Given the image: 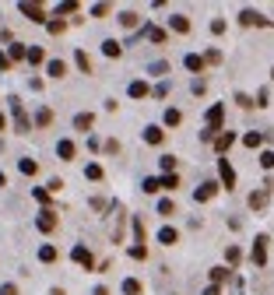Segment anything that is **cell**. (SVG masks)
<instances>
[{
  "label": "cell",
  "mask_w": 274,
  "mask_h": 295,
  "mask_svg": "<svg viewBox=\"0 0 274 295\" xmlns=\"http://www.w3.org/2000/svg\"><path fill=\"white\" fill-rule=\"evenodd\" d=\"M183 64H187V70H204V56L190 53V56H187V60H183Z\"/></svg>",
  "instance_id": "16"
},
{
  "label": "cell",
  "mask_w": 274,
  "mask_h": 295,
  "mask_svg": "<svg viewBox=\"0 0 274 295\" xmlns=\"http://www.w3.org/2000/svg\"><path fill=\"white\" fill-rule=\"evenodd\" d=\"M232 141H236V134H218V137H215V151L225 155L228 148H232Z\"/></svg>",
  "instance_id": "10"
},
{
  "label": "cell",
  "mask_w": 274,
  "mask_h": 295,
  "mask_svg": "<svg viewBox=\"0 0 274 295\" xmlns=\"http://www.w3.org/2000/svg\"><path fill=\"white\" fill-rule=\"evenodd\" d=\"M158 243H162V246L179 243V232H176V229H162V232H158Z\"/></svg>",
  "instance_id": "13"
},
{
  "label": "cell",
  "mask_w": 274,
  "mask_h": 295,
  "mask_svg": "<svg viewBox=\"0 0 274 295\" xmlns=\"http://www.w3.org/2000/svg\"><path fill=\"white\" fill-rule=\"evenodd\" d=\"M11 113H14V127H18V134H28V116H25V109H21L18 98H11Z\"/></svg>",
  "instance_id": "2"
},
{
  "label": "cell",
  "mask_w": 274,
  "mask_h": 295,
  "mask_svg": "<svg viewBox=\"0 0 274 295\" xmlns=\"http://www.w3.org/2000/svg\"><path fill=\"white\" fill-rule=\"evenodd\" d=\"M0 295H18V285H11V281H7L4 288H0Z\"/></svg>",
  "instance_id": "47"
},
{
  "label": "cell",
  "mask_w": 274,
  "mask_h": 295,
  "mask_svg": "<svg viewBox=\"0 0 274 295\" xmlns=\"http://www.w3.org/2000/svg\"><path fill=\"white\" fill-rule=\"evenodd\" d=\"M144 95H148V84L144 81H134L130 84V98H144Z\"/></svg>",
  "instance_id": "22"
},
{
  "label": "cell",
  "mask_w": 274,
  "mask_h": 295,
  "mask_svg": "<svg viewBox=\"0 0 274 295\" xmlns=\"http://www.w3.org/2000/svg\"><path fill=\"white\" fill-rule=\"evenodd\" d=\"M39 260H42V263H53V260H56V249H53V246H42V249H39Z\"/></svg>",
  "instance_id": "26"
},
{
  "label": "cell",
  "mask_w": 274,
  "mask_h": 295,
  "mask_svg": "<svg viewBox=\"0 0 274 295\" xmlns=\"http://www.w3.org/2000/svg\"><path fill=\"white\" fill-rule=\"evenodd\" d=\"M169 25H172V32H190V21L183 18V14H176V18H172Z\"/></svg>",
  "instance_id": "20"
},
{
  "label": "cell",
  "mask_w": 274,
  "mask_h": 295,
  "mask_svg": "<svg viewBox=\"0 0 274 295\" xmlns=\"http://www.w3.org/2000/svg\"><path fill=\"white\" fill-rule=\"evenodd\" d=\"M46 70H50V78H64V74H67V64H64V60H50V64H46Z\"/></svg>",
  "instance_id": "12"
},
{
  "label": "cell",
  "mask_w": 274,
  "mask_h": 295,
  "mask_svg": "<svg viewBox=\"0 0 274 295\" xmlns=\"http://www.w3.org/2000/svg\"><path fill=\"white\" fill-rule=\"evenodd\" d=\"M148 39L151 42H165V32H162V28H148Z\"/></svg>",
  "instance_id": "41"
},
{
  "label": "cell",
  "mask_w": 274,
  "mask_h": 295,
  "mask_svg": "<svg viewBox=\"0 0 274 295\" xmlns=\"http://www.w3.org/2000/svg\"><path fill=\"white\" fill-rule=\"evenodd\" d=\"M85 176H88V180H102V165H95V162H91V165L85 169Z\"/></svg>",
  "instance_id": "32"
},
{
  "label": "cell",
  "mask_w": 274,
  "mask_h": 295,
  "mask_svg": "<svg viewBox=\"0 0 274 295\" xmlns=\"http://www.w3.org/2000/svg\"><path fill=\"white\" fill-rule=\"evenodd\" d=\"M218 172H222V183L232 190V186H236V169L228 165V158H218Z\"/></svg>",
  "instance_id": "3"
},
{
  "label": "cell",
  "mask_w": 274,
  "mask_h": 295,
  "mask_svg": "<svg viewBox=\"0 0 274 295\" xmlns=\"http://www.w3.org/2000/svg\"><path fill=\"white\" fill-rule=\"evenodd\" d=\"M236 102H239L242 109H250V106H253V98H250V95H236Z\"/></svg>",
  "instance_id": "44"
},
{
  "label": "cell",
  "mask_w": 274,
  "mask_h": 295,
  "mask_svg": "<svg viewBox=\"0 0 274 295\" xmlns=\"http://www.w3.org/2000/svg\"><path fill=\"white\" fill-rule=\"evenodd\" d=\"M271 78H274V70H271Z\"/></svg>",
  "instance_id": "51"
},
{
  "label": "cell",
  "mask_w": 274,
  "mask_h": 295,
  "mask_svg": "<svg viewBox=\"0 0 274 295\" xmlns=\"http://www.w3.org/2000/svg\"><path fill=\"white\" fill-rule=\"evenodd\" d=\"M158 183H162V190H176L179 186V176H162Z\"/></svg>",
  "instance_id": "30"
},
{
  "label": "cell",
  "mask_w": 274,
  "mask_h": 295,
  "mask_svg": "<svg viewBox=\"0 0 274 295\" xmlns=\"http://www.w3.org/2000/svg\"><path fill=\"white\" fill-rule=\"evenodd\" d=\"M215 190H218V183H211V180H204L201 186H197V200H211V197H215Z\"/></svg>",
  "instance_id": "8"
},
{
  "label": "cell",
  "mask_w": 274,
  "mask_h": 295,
  "mask_svg": "<svg viewBox=\"0 0 274 295\" xmlns=\"http://www.w3.org/2000/svg\"><path fill=\"white\" fill-rule=\"evenodd\" d=\"M141 190H144V194H158L162 183H158V180H144V186H141Z\"/></svg>",
  "instance_id": "36"
},
{
  "label": "cell",
  "mask_w": 274,
  "mask_h": 295,
  "mask_svg": "<svg viewBox=\"0 0 274 295\" xmlns=\"http://www.w3.org/2000/svg\"><path fill=\"white\" fill-rule=\"evenodd\" d=\"M211 32H218V35H222V32H225V21H222V18H215V21H211Z\"/></svg>",
  "instance_id": "45"
},
{
  "label": "cell",
  "mask_w": 274,
  "mask_h": 295,
  "mask_svg": "<svg viewBox=\"0 0 274 295\" xmlns=\"http://www.w3.org/2000/svg\"><path fill=\"white\" fill-rule=\"evenodd\" d=\"M32 197H35L39 204H50V194H46V190H32Z\"/></svg>",
  "instance_id": "43"
},
{
  "label": "cell",
  "mask_w": 274,
  "mask_h": 295,
  "mask_svg": "<svg viewBox=\"0 0 274 295\" xmlns=\"http://www.w3.org/2000/svg\"><path fill=\"white\" fill-rule=\"evenodd\" d=\"M56 155L64 158V162H70L74 155H78V148H74V141H60V144H56Z\"/></svg>",
  "instance_id": "9"
},
{
  "label": "cell",
  "mask_w": 274,
  "mask_h": 295,
  "mask_svg": "<svg viewBox=\"0 0 274 295\" xmlns=\"http://www.w3.org/2000/svg\"><path fill=\"white\" fill-rule=\"evenodd\" d=\"M35 225H39V232H53V229H56V214H53V211H42V214L35 218Z\"/></svg>",
  "instance_id": "7"
},
{
  "label": "cell",
  "mask_w": 274,
  "mask_h": 295,
  "mask_svg": "<svg viewBox=\"0 0 274 295\" xmlns=\"http://www.w3.org/2000/svg\"><path fill=\"white\" fill-rule=\"evenodd\" d=\"M7 67H11V56H7V53H0V70H7Z\"/></svg>",
  "instance_id": "48"
},
{
  "label": "cell",
  "mask_w": 274,
  "mask_h": 295,
  "mask_svg": "<svg viewBox=\"0 0 274 295\" xmlns=\"http://www.w3.org/2000/svg\"><path fill=\"white\" fill-rule=\"evenodd\" d=\"M250 208H253V211H264V208H267V194H264V190L250 194Z\"/></svg>",
  "instance_id": "11"
},
{
  "label": "cell",
  "mask_w": 274,
  "mask_h": 295,
  "mask_svg": "<svg viewBox=\"0 0 274 295\" xmlns=\"http://www.w3.org/2000/svg\"><path fill=\"white\" fill-rule=\"evenodd\" d=\"M35 123H39V127H50V123H53V113H50V109H39V113H35Z\"/></svg>",
  "instance_id": "25"
},
{
  "label": "cell",
  "mask_w": 274,
  "mask_h": 295,
  "mask_svg": "<svg viewBox=\"0 0 274 295\" xmlns=\"http://www.w3.org/2000/svg\"><path fill=\"white\" fill-rule=\"evenodd\" d=\"M204 295H218V285H211V288H204Z\"/></svg>",
  "instance_id": "49"
},
{
  "label": "cell",
  "mask_w": 274,
  "mask_h": 295,
  "mask_svg": "<svg viewBox=\"0 0 274 295\" xmlns=\"http://www.w3.org/2000/svg\"><path fill=\"white\" fill-rule=\"evenodd\" d=\"M215 130H222V106H211L207 109V130H201V141H211Z\"/></svg>",
  "instance_id": "1"
},
{
  "label": "cell",
  "mask_w": 274,
  "mask_h": 295,
  "mask_svg": "<svg viewBox=\"0 0 274 295\" xmlns=\"http://www.w3.org/2000/svg\"><path fill=\"white\" fill-rule=\"evenodd\" d=\"M25 53H28V49H25V46H18V42H14V46H11V60H25Z\"/></svg>",
  "instance_id": "38"
},
{
  "label": "cell",
  "mask_w": 274,
  "mask_h": 295,
  "mask_svg": "<svg viewBox=\"0 0 274 295\" xmlns=\"http://www.w3.org/2000/svg\"><path fill=\"white\" fill-rule=\"evenodd\" d=\"M70 257H74V260H78V263H81V267H88V271H91V267H95V257H91V253H88V246H74V253H70Z\"/></svg>",
  "instance_id": "5"
},
{
  "label": "cell",
  "mask_w": 274,
  "mask_h": 295,
  "mask_svg": "<svg viewBox=\"0 0 274 295\" xmlns=\"http://www.w3.org/2000/svg\"><path fill=\"white\" fill-rule=\"evenodd\" d=\"M18 11L25 14L28 21H46V11H42L39 4H18Z\"/></svg>",
  "instance_id": "4"
},
{
  "label": "cell",
  "mask_w": 274,
  "mask_h": 295,
  "mask_svg": "<svg viewBox=\"0 0 274 295\" xmlns=\"http://www.w3.org/2000/svg\"><path fill=\"white\" fill-rule=\"evenodd\" d=\"M46 28H50V32H53V35H60V32H64V28H67V25H64V21H60V18H53L50 25H46Z\"/></svg>",
  "instance_id": "40"
},
{
  "label": "cell",
  "mask_w": 274,
  "mask_h": 295,
  "mask_svg": "<svg viewBox=\"0 0 274 295\" xmlns=\"http://www.w3.org/2000/svg\"><path fill=\"white\" fill-rule=\"evenodd\" d=\"M260 165H264V169L274 165V151H264V155H260Z\"/></svg>",
  "instance_id": "42"
},
{
  "label": "cell",
  "mask_w": 274,
  "mask_h": 295,
  "mask_svg": "<svg viewBox=\"0 0 274 295\" xmlns=\"http://www.w3.org/2000/svg\"><path fill=\"white\" fill-rule=\"evenodd\" d=\"M105 11H109V4H95V7H91V14H95V18H102Z\"/></svg>",
  "instance_id": "46"
},
{
  "label": "cell",
  "mask_w": 274,
  "mask_h": 295,
  "mask_svg": "<svg viewBox=\"0 0 274 295\" xmlns=\"http://www.w3.org/2000/svg\"><path fill=\"white\" fill-rule=\"evenodd\" d=\"M25 60H28V64H35V67H39V64H42V60H46V53H42V49H39V46H32V49H28V53H25Z\"/></svg>",
  "instance_id": "15"
},
{
  "label": "cell",
  "mask_w": 274,
  "mask_h": 295,
  "mask_svg": "<svg viewBox=\"0 0 274 295\" xmlns=\"http://www.w3.org/2000/svg\"><path fill=\"white\" fill-rule=\"evenodd\" d=\"M253 263H257V267H264V263H267V239H264V235L253 246Z\"/></svg>",
  "instance_id": "6"
},
{
  "label": "cell",
  "mask_w": 274,
  "mask_h": 295,
  "mask_svg": "<svg viewBox=\"0 0 274 295\" xmlns=\"http://www.w3.org/2000/svg\"><path fill=\"white\" fill-rule=\"evenodd\" d=\"M102 53H105V56H120V42H116V39H105V42H102Z\"/></svg>",
  "instance_id": "21"
},
{
  "label": "cell",
  "mask_w": 274,
  "mask_h": 295,
  "mask_svg": "<svg viewBox=\"0 0 274 295\" xmlns=\"http://www.w3.org/2000/svg\"><path fill=\"white\" fill-rule=\"evenodd\" d=\"M120 25H123V28H134V25H137V14H134V11H123V14H120Z\"/></svg>",
  "instance_id": "27"
},
{
  "label": "cell",
  "mask_w": 274,
  "mask_h": 295,
  "mask_svg": "<svg viewBox=\"0 0 274 295\" xmlns=\"http://www.w3.org/2000/svg\"><path fill=\"white\" fill-rule=\"evenodd\" d=\"M4 123H7V120H4V113H0V130H4Z\"/></svg>",
  "instance_id": "50"
},
{
  "label": "cell",
  "mask_w": 274,
  "mask_h": 295,
  "mask_svg": "<svg viewBox=\"0 0 274 295\" xmlns=\"http://www.w3.org/2000/svg\"><path fill=\"white\" fill-rule=\"evenodd\" d=\"M130 257H134V260H144V257H148V249L137 243V246H130Z\"/></svg>",
  "instance_id": "39"
},
{
  "label": "cell",
  "mask_w": 274,
  "mask_h": 295,
  "mask_svg": "<svg viewBox=\"0 0 274 295\" xmlns=\"http://www.w3.org/2000/svg\"><path fill=\"white\" fill-rule=\"evenodd\" d=\"M70 11H78V0H64V4L56 7V14H70Z\"/></svg>",
  "instance_id": "33"
},
{
  "label": "cell",
  "mask_w": 274,
  "mask_h": 295,
  "mask_svg": "<svg viewBox=\"0 0 274 295\" xmlns=\"http://www.w3.org/2000/svg\"><path fill=\"white\" fill-rule=\"evenodd\" d=\"M225 260H228V263H239V260H242L239 246H228V249H225Z\"/></svg>",
  "instance_id": "31"
},
{
  "label": "cell",
  "mask_w": 274,
  "mask_h": 295,
  "mask_svg": "<svg viewBox=\"0 0 274 295\" xmlns=\"http://www.w3.org/2000/svg\"><path fill=\"white\" fill-rule=\"evenodd\" d=\"M162 137H165V134H162L158 127H148V130H144V141H148V144H162Z\"/></svg>",
  "instance_id": "18"
},
{
  "label": "cell",
  "mask_w": 274,
  "mask_h": 295,
  "mask_svg": "<svg viewBox=\"0 0 274 295\" xmlns=\"http://www.w3.org/2000/svg\"><path fill=\"white\" fill-rule=\"evenodd\" d=\"M242 25H264V18H260V14H257V11H242V18H239Z\"/></svg>",
  "instance_id": "19"
},
{
  "label": "cell",
  "mask_w": 274,
  "mask_h": 295,
  "mask_svg": "<svg viewBox=\"0 0 274 295\" xmlns=\"http://www.w3.org/2000/svg\"><path fill=\"white\" fill-rule=\"evenodd\" d=\"M162 169H165V176H172V169H176V158H172V155H162Z\"/></svg>",
  "instance_id": "34"
},
{
  "label": "cell",
  "mask_w": 274,
  "mask_h": 295,
  "mask_svg": "<svg viewBox=\"0 0 274 295\" xmlns=\"http://www.w3.org/2000/svg\"><path fill=\"white\" fill-rule=\"evenodd\" d=\"M183 123V113L179 109H165V127H179Z\"/></svg>",
  "instance_id": "17"
},
{
  "label": "cell",
  "mask_w": 274,
  "mask_h": 295,
  "mask_svg": "<svg viewBox=\"0 0 274 295\" xmlns=\"http://www.w3.org/2000/svg\"><path fill=\"white\" fill-rule=\"evenodd\" d=\"M91 123H95V116H91V113H81V116H74V127H78V130H88Z\"/></svg>",
  "instance_id": "14"
},
{
  "label": "cell",
  "mask_w": 274,
  "mask_h": 295,
  "mask_svg": "<svg viewBox=\"0 0 274 295\" xmlns=\"http://www.w3.org/2000/svg\"><path fill=\"white\" fill-rule=\"evenodd\" d=\"M172 211H176V204H172V200H158V214H165V218H169Z\"/></svg>",
  "instance_id": "35"
},
{
  "label": "cell",
  "mask_w": 274,
  "mask_h": 295,
  "mask_svg": "<svg viewBox=\"0 0 274 295\" xmlns=\"http://www.w3.org/2000/svg\"><path fill=\"white\" fill-rule=\"evenodd\" d=\"M18 169H21L25 176H35V172H39V165H35L32 158H21V162H18Z\"/></svg>",
  "instance_id": "23"
},
{
  "label": "cell",
  "mask_w": 274,
  "mask_h": 295,
  "mask_svg": "<svg viewBox=\"0 0 274 295\" xmlns=\"http://www.w3.org/2000/svg\"><path fill=\"white\" fill-rule=\"evenodd\" d=\"M74 60H78V67H81L85 74H91V60H88V56H85L81 49H78V53H74Z\"/></svg>",
  "instance_id": "29"
},
{
  "label": "cell",
  "mask_w": 274,
  "mask_h": 295,
  "mask_svg": "<svg viewBox=\"0 0 274 295\" xmlns=\"http://www.w3.org/2000/svg\"><path fill=\"white\" fill-rule=\"evenodd\" d=\"M123 295H141V281H134V278H127V281H123Z\"/></svg>",
  "instance_id": "24"
},
{
  "label": "cell",
  "mask_w": 274,
  "mask_h": 295,
  "mask_svg": "<svg viewBox=\"0 0 274 295\" xmlns=\"http://www.w3.org/2000/svg\"><path fill=\"white\" fill-rule=\"evenodd\" d=\"M242 141H246V148H260V144H264V137H260V134H246Z\"/></svg>",
  "instance_id": "37"
},
{
  "label": "cell",
  "mask_w": 274,
  "mask_h": 295,
  "mask_svg": "<svg viewBox=\"0 0 274 295\" xmlns=\"http://www.w3.org/2000/svg\"><path fill=\"white\" fill-rule=\"evenodd\" d=\"M225 278H228V267H211V281L215 285H222Z\"/></svg>",
  "instance_id": "28"
}]
</instances>
